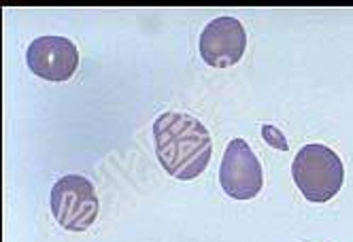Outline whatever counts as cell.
I'll list each match as a JSON object with an SVG mask.
<instances>
[{"label": "cell", "mask_w": 353, "mask_h": 242, "mask_svg": "<svg viewBox=\"0 0 353 242\" xmlns=\"http://www.w3.org/2000/svg\"><path fill=\"white\" fill-rule=\"evenodd\" d=\"M154 138L156 155L170 177L194 181L207 170L213 142L200 119L185 113H162L154 121Z\"/></svg>", "instance_id": "obj_1"}, {"label": "cell", "mask_w": 353, "mask_h": 242, "mask_svg": "<svg viewBox=\"0 0 353 242\" xmlns=\"http://www.w3.org/2000/svg\"><path fill=\"white\" fill-rule=\"evenodd\" d=\"M292 177L300 193L309 202L321 204L332 200L345 183L341 157L325 144H305L294 157Z\"/></svg>", "instance_id": "obj_2"}, {"label": "cell", "mask_w": 353, "mask_h": 242, "mask_svg": "<svg viewBox=\"0 0 353 242\" xmlns=\"http://www.w3.org/2000/svg\"><path fill=\"white\" fill-rule=\"evenodd\" d=\"M52 212L68 232H85L98 217V196L94 185L81 175L62 177L52 187Z\"/></svg>", "instance_id": "obj_3"}, {"label": "cell", "mask_w": 353, "mask_h": 242, "mask_svg": "<svg viewBox=\"0 0 353 242\" xmlns=\"http://www.w3.org/2000/svg\"><path fill=\"white\" fill-rule=\"evenodd\" d=\"M262 183V164L256 153L243 138L230 140L219 166L221 189L234 200H251L260 193Z\"/></svg>", "instance_id": "obj_4"}, {"label": "cell", "mask_w": 353, "mask_h": 242, "mask_svg": "<svg viewBox=\"0 0 353 242\" xmlns=\"http://www.w3.org/2000/svg\"><path fill=\"white\" fill-rule=\"evenodd\" d=\"M32 75L45 81H68L79 66V50L64 36H39L26 50Z\"/></svg>", "instance_id": "obj_5"}, {"label": "cell", "mask_w": 353, "mask_h": 242, "mask_svg": "<svg viewBox=\"0 0 353 242\" xmlns=\"http://www.w3.org/2000/svg\"><path fill=\"white\" fill-rule=\"evenodd\" d=\"M200 56L213 68H230L247 50V32L236 17H217L200 34Z\"/></svg>", "instance_id": "obj_6"}, {"label": "cell", "mask_w": 353, "mask_h": 242, "mask_svg": "<svg viewBox=\"0 0 353 242\" xmlns=\"http://www.w3.org/2000/svg\"><path fill=\"white\" fill-rule=\"evenodd\" d=\"M274 138L276 140V149H288V144H285V138L281 132H276L272 126H264V138Z\"/></svg>", "instance_id": "obj_7"}]
</instances>
